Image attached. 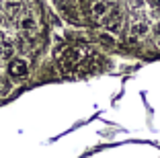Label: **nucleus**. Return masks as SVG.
Instances as JSON below:
<instances>
[{
	"label": "nucleus",
	"mask_w": 160,
	"mask_h": 158,
	"mask_svg": "<svg viewBox=\"0 0 160 158\" xmlns=\"http://www.w3.org/2000/svg\"><path fill=\"white\" fill-rule=\"evenodd\" d=\"M154 35H156V45L160 47V23H156V27H154Z\"/></svg>",
	"instance_id": "9b49d317"
},
{
	"label": "nucleus",
	"mask_w": 160,
	"mask_h": 158,
	"mask_svg": "<svg viewBox=\"0 0 160 158\" xmlns=\"http://www.w3.org/2000/svg\"><path fill=\"white\" fill-rule=\"evenodd\" d=\"M21 10H23V4L19 0H6L4 2V13L8 17H17V14H21Z\"/></svg>",
	"instance_id": "423d86ee"
},
{
	"label": "nucleus",
	"mask_w": 160,
	"mask_h": 158,
	"mask_svg": "<svg viewBox=\"0 0 160 158\" xmlns=\"http://www.w3.org/2000/svg\"><path fill=\"white\" fill-rule=\"evenodd\" d=\"M10 93H12V82L6 76H0V99L8 97Z\"/></svg>",
	"instance_id": "0eeeda50"
},
{
	"label": "nucleus",
	"mask_w": 160,
	"mask_h": 158,
	"mask_svg": "<svg viewBox=\"0 0 160 158\" xmlns=\"http://www.w3.org/2000/svg\"><path fill=\"white\" fill-rule=\"evenodd\" d=\"M105 27L109 29V31H115V29L119 27V10L117 8H109L107 17H105Z\"/></svg>",
	"instance_id": "39448f33"
},
{
	"label": "nucleus",
	"mask_w": 160,
	"mask_h": 158,
	"mask_svg": "<svg viewBox=\"0 0 160 158\" xmlns=\"http://www.w3.org/2000/svg\"><path fill=\"white\" fill-rule=\"evenodd\" d=\"M148 4H150L154 10H158L160 8V0H148Z\"/></svg>",
	"instance_id": "f8f14e48"
},
{
	"label": "nucleus",
	"mask_w": 160,
	"mask_h": 158,
	"mask_svg": "<svg viewBox=\"0 0 160 158\" xmlns=\"http://www.w3.org/2000/svg\"><path fill=\"white\" fill-rule=\"evenodd\" d=\"M80 60H82V51H80V49H70V51H68V62H66L68 66L78 64Z\"/></svg>",
	"instance_id": "1a4fd4ad"
},
{
	"label": "nucleus",
	"mask_w": 160,
	"mask_h": 158,
	"mask_svg": "<svg viewBox=\"0 0 160 158\" xmlns=\"http://www.w3.org/2000/svg\"><path fill=\"white\" fill-rule=\"evenodd\" d=\"M19 2H21V0H19Z\"/></svg>",
	"instance_id": "2eb2a0df"
},
{
	"label": "nucleus",
	"mask_w": 160,
	"mask_h": 158,
	"mask_svg": "<svg viewBox=\"0 0 160 158\" xmlns=\"http://www.w3.org/2000/svg\"><path fill=\"white\" fill-rule=\"evenodd\" d=\"M19 29L25 31V33H33L35 29H37V17H35L33 13L23 14V17L19 19Z\"/></svg>",
	"instance_id": "7ed1b4c3"
},
{
	"label": "nucleus",
	"mask_w": 160,
	"mask_h": 158,
	"mask_svg": "<svg viewBox=\"0 0 160 158\" xmlns=\"http://www.w3.org/2000/svg\"><path fill=\"white\" fill-rule=\"evenodd\" d=\"M2 23H4V17H2V13H0V27H2Z\"/></svg>",
	"instance_id": "ddd939ff"
},
{
	"label": "nucleus",
	"mask_w": 160,
	"mask_h": 158,
	"mask_svg": "<svg viewBox=\"0 0 160 158\" xmlns=\"http://www.w3.org/2000/svg\"><path fill=\"white\" fill-rule=\"evenodd\" d=\"M8 74L10 78H17V80H23L29 76V62L25 58H12L8 62Z\"/></svg>",
	"instance_id": "f257e3e1"
},
{
	"label": "nucleus",
	"mask_w": 160,
	"mask_h": 158,
	"mask_svg": "<svg viewBox=\"0 0 160 158\" xmlns=\"http://www.w3.org/2000/svg\"><path fill=\"white\" fill-rule=\"evenodd\" d=\"M109 8H111V6H109L107 0H94L92 4H90V14H92L94 21H103L105 17H107Z\"/></svg>",
	"instance_id": "f03ea898"
},
{
	"label": "nucleus",
	"mask_w": 160,
	"mask_h": 158,
	"mask_svg": "<svg viewBox=\"0 0 160 158\" xmlns=\"http://www.w3.org/2000/svg\"><path fill=\"white\" fill-rule=\"evenodd\" d=\"M2 41H4V33L0 31V43H2Z\"/></svg>",
	"instance_id": "4468645a"
},
{
	"label": "nucleus",
	"mask_w": 160,
	"mask_h": 158,
	"mask_svg": "<svg viewBox=\"0 0 160 158\" xmlns=\"http://www.w3.org/2000/svg\"><path fill=\"white\" fill-rule=\"evenodd\" d=\"M99 41L103 43L105 47H113V45H115L113 35H109V33H99Z\"/></svg>",
	"instance_id": "9d476101"
},
{
	"label": "nucleus",
	"mask_w": 160,
	"mask_h": 158,
	"mask_svg": "<svg viewBox=\"0 0 160 158\" xmlns=\"http://www.w3.org/2000/svg\"><path fill=\"white\" fill-rule=\"evenodd\" d=\"M14 49L8 45V43H0V60H12Z\"/></svg>",
	"instance_id": "6e6552de"
},
{
	"label": "nucleus",
	"mask_w": 160,
	"mask_h": 158,
	"mask_svg": "<svg viewBox=\"0 0 160 158\" xmlns=\"http://www.w3.org/2000/svg\"><path fill=\"white\" fill-rule=\"evenodd\" d=\"M148 31H150V27H148L146 21H142V19L133 21L132 27H129V35H132V37H146Z\"/></svg>",
	"instance_id": "20e7f679"
}]
</instances>
